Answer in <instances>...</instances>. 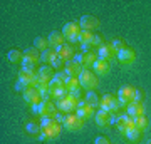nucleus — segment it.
Wrapping results in <instances>:
<instances>
[{"label":"nucleus","mask_w":151,"mask_h":144,"mask_svg":"<svg viewBox=\"0 0 151 144\" xmlns=\"http://www.w3.org/2000/svg\"><path fill=\"white\" fill-rule=\"evenodd\" d=\"M32 112L39 117H54L57 109L52 101H40L39 104L32 106Z\"/></svg>","instance_id":"1"},{"label":"nucleus","mask_w":151,"mask_h":144,"mask_svg":"<svg viewBox=\"0 0 151 144\" xmlns=\"http://www.w3.org/2000/svg\"><path fill=\"white\" fill-rule=\"evenodd\" d=\"M84 101H86L91 107H94V109L101 106V97L97 96V94H96L94 91H87L86 97H84Z\"/></svg>","instance_id":"24"},{"label":"nucleus","mask_w":151,"mask_h":144,"mask_svg":"<svg viewBox=\"0 0 151 144\" xmlns=\"http://www.w3.org/2000/svg\"><path fill=\"white\" fill-rule=\"evenodd\" d=\"M40 54L35 47L25 49L24 50V59H22V67H27V69H35L37 64L40 62Z\"/></svg>","instance_id":"4"},{"label":"nucleus","mask_w":151,"mask_h":144,"mask_svg":"<svg viewBox=\"0 0 151 144\" xmlns=\"http://www.w3.org/2000/svg\"><path fill=\"white\" fill-rule=\"evenodd\" d=\"M126 114H129L133 119L145 116V104L143 102H131L129 106L126 107Z\"/></svg>","instance_id":"18"},{"label":"nucleus","mask_w":151,"mask_h":144,"mask_svg":"<svg viewBox=\"0 0 151 144\" xmlns=\"http://www.w3.org/2000/svg\"><path fill=\"white\" fill-rule=\"evenodd\" d=\"M69 96H70V97H74V99H77V101H81V96H82V92H81V89H76V91L69 92Z\"/></svg>","instance_id":"42"},{"label":"nucleus","mask_w":151,"mask_h":144,"mask_svg":"<svg viewBox=\"0 0 151 144\" xmlns=\"http://www.w3.org/2000/svg\"><path fill=\"white\" fill-rule=\"evenodd\" d=\"M29 87H30L29 84H25V82H22V80L17 79V82H15V91H19V92H22V94H24V92L27 91Z\"/></svg>","instance_id":"37"},{"label":"nucleus","mask_w":151,"mask_h":144,"mask_svg":"<svg viewBox=\"0 0 151 144\" xmlns=\"http://www.w3.org/2000/svg\"><path fill=\"white\" fill-rule=\"evenodd\" d=\"M94 121H96V124L99 128H106V126L111 124V112L99 109V111L96 112V116H94Z\"/></svg>","instance_id":"20"},{"label":"nucleus","mask_w":151,"mask_h":144,"mask_svg":"<svg viewBox=\"0 0 151 144\" xmlns=\"http://www.w3.org/2000/svg\"><path fill=\"white\" fill-rule=\"evenodd\" d=\"M7 59L10 60L12 64H19V62H22V59H24V52H20L19 49H12V50H9V54H7Z\"/></svg>","instance_id":"26"},{"label":"nucleus","mask_w":151,"mask_h":144,"mask_svg":"<svg viewBox=\"0 0 151 144\" xmlns=\"http://www.w3.org/2000/svg\"><path fill=\"white\" fill-rule=\"evenodd\" d=\"M64 85L69 92L76 91V89H81V84H79V79H77V77H69V79L65 80Z\"/></svg>","instance_id":"30"},{"label":"nucleus","mask_w":151,"mask_h":144,"mask_svg":"<svg viewBox=\"0 0 151 144\" xmlns=\"http://www.w3.org/2000/svg\"><path fill=\"white\" fill-rule=\"evenodd\" d=\"M34 47L37 49L39 52H44V50H47V49H50V45H49V40L44 37H35V40H34Z\"/></svg>","instance_id":"27"},{"label":"nucleus","mask_w":151,"mask_h":144,"mask_svg":"<svg viewBox=\"0 0 151 144\" xmlns=\"http://www.w3.org/2000/svg\"><path fill=\"white\" fill-rule=\"evenodd\" d=\"M136 128L139 129V131H145L146 128H148V119L145 117V116H141V117H136Z\"/></svg>","instance_id":"36"},{"label":"nucleus","mask_w":151,"mask_h":144,"mask_svg":"<svg viewBox=\"0 0 151 144\" xmlns=\"http://www.w3.org/2000/svg\"><path fill=\"white\" fill-rule=\"evenodd\" d=\"M134 91L136 87L133 85H123L118 92V101L121 102V106L123 107H128L131 102L134 101Z\"/></svg>","instance_id":"7"},{"label":"nucleus","mask_w":151,"mask_h":144,"mask_svg":"<svg viewBox=\"0 0 151 144\" xmlns=\"http://www.w3.org/2000/svg\"><path fill=\"white\" fill-rule=\"evenodd\" d=\"M92 69H94V74L96 75H108L111 72V62H106V60L97 57V60L92 65Z\"/></svg>","instance_id":"17"},{"label":"nucleus","mask_w":151,"mask_h":144,"mask_svg":"<svg viewBox=\"0 0 151 144\" xmlns=\"http://www.w3.org/2000/svg\"><path fill=\"white\" fill-rule=\"evenodd\" d=\"M55 50H57V55H60V57L65 59L67 62L72 60V59H74V55H76V54H74V47H72L70 44H64V45H60L59 49H55Z\"/></svg>","instance_id":"22"},{"label":"nucleus","mask_w":151,"mask_h":144,"mask_svg":"<svg viewBox=\"0 0 151 144\" xmlns=\"http://www.w3.org/2000/svg\"><path fill=\"white\" fill-rule=\"evenodd\" d=\"M92 39H94V34L89 32V30H82L81 35H79V44L81 45H87V44H91L92 45Z\"/></svg>","instance_id":"28"},{"label":"nucleus","mask_w":151,"mask_h":144,"mask_svg":"<svg viewBox=\"0 0 151 144\" xmlns=\"http://www.w3.org/2000/svg\"><path fill=\"white\" fill-rule=\"evenodd\" d=\"M79 25H81L82 30H89L91 32L92 29H97V27L101 25V22L99 19H96L94 15H82L79 19Z\"/></svg>","instance_id":"14"},{"label":"nucleus","mask_w":151,"mask_h":144,"mask_svg":"<svg viewBox=\"0 0 151 144\" xmlns=\"http://www.w3.org/2000/svg\"><path fill=\"white\" fill-rule=\"evenodd\" d=\"M39 92H40V99L42 101H52V91L49 89V87H40V89H37Z\"/></svg>","instance_id":"34"},{"label":"nucleus","mask_w":151,"mask_h":144,"mask_svg":"<svg viewBox=\"0 0 151 144\" xmlns=\"http://www.w3.org/2000/svg\"><path fill=\"white\" fill-rule=\"evenodd\" d=\"M37 72L40 75H45V77H50V79H52V77H54V69H52V67H50V64H44V65H40V67H39L37 69Z\"/></svg>","instance_id":"31"},{"label":"nucleus","mask_w":151,"mask_h":144,"mask_svg":"<svg viewBox=\"0 0 151 144\" xmlns=\"http://www.w3.org/2000/svg\"><path fill=\"white\" fill-rule=\"evenodd\" d=\"M64 70H65V74L69 75V77H79V74L84 70V67H82V65H79L76 60H69V62L65 64Z\"/></svg>","instance_id":"21"},{"label":"nucleus","mask_w":151,"mask_h":144,"mask_svg":"<svg viewBox=\"0 0 151 144\" xmlns=\"http://www.w3.org/2000/svg\"><path fill=\"white\" fill-rule=\"evenodd\" d=\"M150 144H151V143H150Z\"/></svg>","instance_id":"43"},{"label":"nucleus","mask_w":151,"mask_h":144,"mask_svg":"<svg viewBox=\"0 0 151 144\" xmlns=\"http://www.w3.org/2000/svg\"><path fill=\"white\" fill-rule=\"evenodd\" d=\"M62 87H65L64 82H62V80H59V79H55V77H52V79H50V82H49V89L52 91V94H54L55 91L62 89Z\"/></svg>","instance_id":"33"},{"label":"nucleus","mask_w":151,"mask_h":144,"mask_svg":"<svg viewBox=\"0 0 151 144\" xmlns=\"http://www.w3.org/2000/svg\"><path fill=\"white\" fill-rule=\"evenodd\" d=\"M94 144H111V143H109V139L106 136H97L94 139Z\"/></svg>","instance_id":"41"},{"label":"nucleus","mask_w":151,"mask_h":144,"mask_svg":"<svg viewBox=\"0 0 151 144\" xmlns=\"http://www.w3.org/2000/svg\"><path fill=\"white\" fill-rule=\"evenodd\" d=\"M55 57H57V50L55 49H47V50H44L40 54V60H42L44 64H50Z\"/></svg>","instance_id":"25"},{"label":"nucleus","mask_w":151,"mask_h":144,"mask_svg":"<svg viewBox=\"0 0 151 144\" xmlns=\"http://www.w3.org/2000/svg\"><path fill=\"white\" fill-rule=\"evenodd\" d=\"M76 114H77V117H81L82 121H87V119H91V117L96 116V111H94V107H91L84 99H81L79 104H77V111H76Z\"/></svg>","instance_id":"9"},{"label":"nucleus","mask_w":151,"mask_h":144,"mask_svg":"<svg viewBox=\"0 0 151 144\" xmlns=\"http://www.w3.org/2000/svg\"><path fill=\"white\" fill-rule=\"evenodd\" d=\"M60 134V124H54V126H50V128H45L40 131V134H39V139L40 141H50V139H55L59 138Z\"/></svg>","instance_id":"13"},{"label":"nucleus","mask_w":151,"mask_h":144,"mask_svg":"<svg viewBox=\"0 0 151 144\" xmlns=\"http://www.w3.org/2000/svg\"><path fill=\"white\" fill-rule=\"evenodd\" d=\"M97 57L103 59V60H106V62H113V60L118 57V52L113 49L111 44H104L103 47L97 49Z\"/></svg>","instance_id":"12"},{"label":"nucleus","mask_w":151,"mask_h":144,"mask_svg":"<svg viewBox=\"0 0 151 144\" xmlns=\"http://www.w3.org/2000/svg\"><path fill=\"white\" fill-rule=\"evenodd\" d=\"M22 97H24V101L27 102V104H30V106H35V104H39V102L42 101V99H40V92H39L37 89H34V87H29L27 91L22 94Z\"/></svg>","instance_id":"16"},{"label":"nucleus","mask_w":151,"mask_h":144,"mask_svg":"<svg viewBox=\"0 0 151 144\" xmlns=\"http://www.w3.org/2000/svg\"><path fill=\"white\" fill-rule=\"evenodd\" d=\"M121 102L118 101V97L111 96V94H104L101 97V106L99 109H103V111H108V112H118L121 109Z\"/></svg>","instance_id":"5"},{"label":"nucleus","mask_w":151,"mask_h":144,"mask_svg":"<svg viewBox=\"0 0 151 144\" xmlns=\"http://www.w3.org/2000/svg\"><path fill=\"white\" fill-rule=\"evenodd\" d=\"M40 131H42L40 121H29V123L25 124V133L30 134V136H35V138H39Z\"/></svg>","instance_id":"23"},{"label":"nucleus","mask_w":151,"mask_h":144,"mask_svg":"<svg viewBox=\"0 0 151 144\" xmlns=\"http://www.w3.org/2000/svg\"><path fill=\"white\" fill-rule=\"evenodd\" d=\"M72 60H76L79 65H82L84 69H87V67H92V65H94V62L97 60V57H96L94 52H79V54L74 55Z\"/></svg>","instance_id":"8"},{"label":"nucleus","mask_w":151,"mask_h":144,"mask_svg":"<svg viewBox=\"0 0 151 144\" xmlns=\"http://www.w3.org/2000/svg\"><path fill=\"white\" fill-rule=\"evenodd\" d=\"M82 29L79 25V22H67L62 27V35L65 37V40L72 42H79V35H81Z\"/></svg>","instance_id":"3"},{"label":"nucleus","mask_w":151,"mask_h":144,"mask_svg":"<svg viewBox=\"0 0 151 144\" xmlns=\"http://www.w3.org/2000/svg\"><path fill=\"white\" fill-rule=\"evenodd\" d=\"M54 77H55V79H59V80H62L64 84H65V80L69 79V75L65 74V70H57V72L54 74Z\"/></svg>","instance_id":"38"},{"label":"nucleus","mask_w":151,"mask_h":144,"mask_svg":"<svg viewBox=\"0 0 151 144\" xmlns=\"http://www.w3.org/2000/svg\"><path fill=\"white\" fill-rule=\"evenodd\" d=\"M111 45H113V49L116 50V52H121L123 49H126L128 45L124 44V40H121V39H114L113 42H111Z\"/></svg>","instance_id":"35"},{"label":"nucleus","mask_w":151,"mask_h":144,"mask_svg":"<svg viewBox=\"0 0 151 144\" xmlns=\"http://www.w3.org/2000/svg\"><path fill=\"white\" fill-rule=\"evenodd\" d=\"M143 99H145L143 91H141V89H136V91H134V101H133V102H143Z\"/></svg>","instance_id":"40"},{"label":"nucleus","mask_w":151,"mask_h":144,"mask_svg":"<svg viewBox=\"0 0 151 144\" xmlns=\"http://www.w3.org/2000/svg\"><path fill=\"white\" fill-rule=\"evenodd\" d=\"M49 45H50V49H59L60 45H64V40L65 37L62 35V32H57V30H52V32L49 34Z\"/></svg>","instance_id":"19"},{"label":"nucleus","mask_w":151,"mask_h":144,"mask_svg":"<svg viewBox=\"0 0 151 144\" xmlns=\"http://www.w3.org/2000/svg\"><path fill=\"white\" fill-rule=\"evenodd\" d=\"M77 104H79L77 99L67 96L65 99H62V101H57V109L62 111V112H67V114H72V112L77 111Z\"/></svg>","instance_id":"10"},{"label":"nucleus","mask_w":151,"mask_h":144,"mask_svg":"<svg viewBox=\"0 0 151 144\" xmlns=\"http://www.w3.org/2000/svg\"><path fill=\"white\" fill-rule=\"evenodd\" d=\"M79 84H81V89H86V91H94L97 85H99V79H97V75L91 70L84 69L79 74Z\"/></svg>","instance_id":"2"},{"label":"nucleus","mask_w":151,"mask_h":144,"mask_svg":"<svg viewBox=\"0 0 151 144\" xmlns=\"http://www.w3.org/2000/svg\"><path fill=\"white\" fill-rule=\"evenodd\" d=\"M84 123L86 121H82L81 117H77V114L76 112H72V114H67L64 119V126L67 131H70V133H77V131H81L82 128H84Z\"/></svg>","instance_id":"6"},{"label":"nucleus","mask_w":151,"mask_h":144,"mask_svg":"<svg viewBox=\"0 0 151 144\" xmlns=\"http://www.w3.org/2000/svg\"><path fill=\"white\" fill-rule=\"evenodd\" d=\"M103 35H94V39H92V47H103Z\"/></svg>","instance_id":"39"},{"label":"nucleus","mask_w":151,"mask_h":144,"mask_svg":"<svg viewBox=\"0 0 151 144\" xmlns=\"http://www.w3.org/2000/svg\"><path fill=\"white\" fill-rule=\"evenodd\" d=\"M141 134H143V131H139L138 128H134V129H129L128 133H126V138L129 139V141H133V143H138L141 139Z\"/></svg>","instance_id":"32"},{"label":"nucleus","mask_w":151,"mask_h":144,"mask_svg":"<svg viewBox=\"0 0 151 144\" xmlns=\"http://www.w3.org/2000/svg\"><path fill=\"white\" fill-rule=\"evenodd\" d=\"M116 59L119 60V64H123V65H126V67H129V65L134 64L136 52H134L131 47H126V49H123L121 52H118V57H116Z\"/></svg>","instance_id":"11"},{"label":"nucleus","mask_w":151,"mask_h":144,"mask_svg":"<svg viewBox=\"0 0 151 144\" xmlns=\"http://www.w3.org/2000/svg\"><path fill=\"white\" fill-rule=\"evenodd\" d=\"M65 64H67V60L62 59L60 55H57V57H55V59L52 60V62H50V67H52V69H54L55 72H57V70H64Z\"/></svg>","instance_id":"29"},{"label":"nucleus","mask_w":151,"mask_h":144,"mask_svg":"<svg viewBox=\"0 0 151 144\" xmlns=\"http://www.w3.org/2000/svg\"><path fill=\"white\" fill-rule=\"evenodd\" d=\"M35 77H37V69H27V67H22V69L19 70V80L29 84L30 87H32V82L35 80Z\"/></svg>","instance_id":"15"}]
</instances>
